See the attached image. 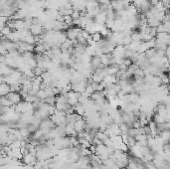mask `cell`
<instances>
[{"mask_svg": "<svg viewBox=\"0 0 170 169\" xmlns=\"http://www.w3.org/2000/svg\"><path fill=\"white\" fill-rule=\"evenodd\" d=\"M43 30H44V27L39 24H33L29 29L30 33L32 35H34V36H41L42 33H43Z\"/></svg>", "mask_w": 170, "mask_h": 169, "instance_id": "obj_2", "label": "cell"}, {"mask_svg": "<svg viewBox=\"0 0 170 169\" xmlns=\"http://www.w3.org/2000/svg\"><path fill=\"white\" fill-rule=\"evenodd\" d=\"M94 19V22H96V24L105 25V22H107V19H108V15H107V13L100 12Z\"/></svg>", "mask_w": 170, "mask_h": 169, "instance_id": "obj_4", "label": "cell"}, {"mask_svg": "<svg viewBox=\"0 0 170 169\" xmlns=\"http://www.w3.org/2000/svg\"><path fill=\"white\" fill-rule=\"evenodd\" d=\"M13 70L14 69L8 66L6 63H1V65H0V74H1V76H4V77L10 75L13 72Z\"/></svg>", "mask_w": 170, "mask_h": 169, "instance_id": "obj_3", "label": "cell"}, {"mask_svg": "<svg viewBox=\"0 0 170 169\" xmlns=\"http://www.w3.org/2000/svg\"><path fill=\"white\" fill-rule=\"evenodd\" d=\"M6 97L12 102V104H14V106L19 104V103H21V102L23 101V97L20 95V92H10Z\"/></svg>", "mask_w": 170, "mask_h": 169, "instance_id": "obj_1", "label": "cell"}, {"mask_svg": "<svg viewBox=\"0 0 170 169\" xmlns=\"http://www.w3.org/2000/svg\"><path fill=\"white\" fill-rule=\"evenodd\" d=\"M92 39H93L94 42H99L103 39V36H101V34L100 32H96V33H94V34L92 35Z\"/></svg>", "mask_w": 170, "mask_h": 169, "instance_id": "obj_7", "label": "cell"}, {"mask_svg": "<svg viewBox=\"0 0 170 169\" xmlns=\"http://www.w3.org/2000/svg\"><path fill=\"white\" fill-rule=\"evenodd\" d=\"M0 104H1L2 106H8V108H10V106H14V104H12V102H11L6 96L1 97V101H0Z\"/></svg>", "mask_w": 170, "mask_h": 169, "instance_id": "obj_6", "label": "cell"}, {"mask_svg": "<svg viewBox=\"0 0 170 169\" xmlns=\"http://www.w3.org/2000/svg\"><path fill=\"white\" fill-rule=\"evenodd\" d=\"M10 92H11L10 85L6 84V83H1V85H0V94H1V97L7 96Z\"/></svg>", "mask_w": 170, "mask_h": 169, "instance_id": "obj_5", "label": "cell"}]
</instances>
